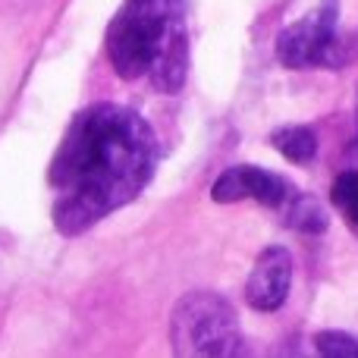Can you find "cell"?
Segmentation results:
<instances>
[{
    "mask_svg": "<svg viewBox=\"0 0 358 358\" xmlns=\"http://www.w3.org/2000/svg\"><path fill=\"white\" fill-rule=\"evenodd\" d=\"M315 346L327 358H358V340L343 330H321L315 336Z\"/></svg>",
    "mask_w": 358,
    "mask_h": 358,
    "instance_id": "30bf717a",
    "label": "cell"
},
{
    "mask_svg": "<svg viewBox=\"0 0 358 358\" xmlns=\"http://www.w3.org/2000/svg\"><path fill=\"white\" fill-rule=\"evenodd\" d=\"M280 210H283V223L289 229H296V233L317 236L330 227V217H327V210H324V204L317 201L315 195H308V192L292 189Z\"/></svg>",
    "mask_w": 358,
    "mask_h": 358,
    "instance_id": "52a82bcc",
    "label": "cell"
},
{
    "mask_svg": "<svg viewBox=\"0 0 358 358\" xmlns=\"http://www.w3.org/2000/svg\"><path fill=\"white\" fill-rule=\"evenodd\" d=\"M271 145L289 164H308L317 155V136L308 126H280L271 132Z\"/></svg>",
    "mask_w": 358,
    "mask_h": 358,
    "instance_id": "ba28073f",
    "label": "cell"
},
{
    "mask_svg": "<svg viewBox=\"0 0 358 358\" xmlns=\"http://www.w3.org/2000/svg\"><path fill=\"white\" fill-rule=\"evenodd\" d=\"M157 167V138L136 110L123 104L85 107L63 132L50 161L54 227L82 236L145 192Z\"/></svg>",
    "mask_w": 358,
    "mask_h": 358,
    "instance_id": "6da1fadb",
    "label": "cell"
},
{
    "mask_svg": "<svg viewBox=\"0 0 358 358\" xmlns=\"http://www.w3.org/2000/svg\"><path fill=\"white\" fill-rule=\"evenodd\" d=\"M355 117H358V113H355Z\"/></svg>",
    "mask_w": 358,
    "mask_h": 358,
    "instance_id": "8fae6325",
    "label": "cell"
},
{
    "mask_svg": "<svg viewBox=\"0 0 358 358\" xmlns=\"http://www.w3.org/2000/svg\"><path fill=\"white\" fill-rule=\"evenodd\" d=\"M330 198H334L336 210L358 229V170H346V173L336 176Z\"/></svg>",
    "mask_w": 358,
    "mask_h": 358,
    "instance_id": "9c48e42d",
    "label": "cell"
},
{
    "mask_svg": "<svg viewBox=\"0 0 358 358\" xmlns=\"http://www.w3.org/2000/svg\"><path fill=\"white\" fill-rule=\"evenodd\" d=\"M170 343L182 358H233L248 352L233 305L210 289H192L176 302L170 315Z\"/></svg>",
    "mask_w": 358,
    "mask_h": 358,
    "instance_id": "3957f363",
    "label": "cell"
},
{
    "mask_svg": "<svg viewBox=\"0 0 358 358\" xmlns=\"http://www.w3.org/2000/svg\"><path fill=\"white\" fill-rule=\"evenodd\" d=\"M189 0H126L107 25L104 50L120 79L176 94L189 76Z\"/></svg>",
    "mask_w": 358,
    "mask_h": 358,
    "instance_id": "7a4b0ae2",
    "label": "cell"
},
{
    "mask_svg": "<svg viewBox=\"0 0 358 358\" xmlns=\"http://www.w3.org/2000/svg\"><path fill=\"white\" fill-rule=\"evenodd\" d=\"M292 185L286 182L280 173H271V170H261L255 164H239V167L223 170L220 176L210 185V198L217 204H233V201H252L264 204V208H283V201L289 198Z\"/></svg>",
    "mask_w": 358,
    "mask_h": 358,
    "instance_id": "5b68a950",
    "label": "cell"
},
{
    "mask_svg": "<svg viewBox=\"0 0 358 358\" xmlns=\"http://www.w3.org/2000/svg\"><path fill=\"white\" fill-rule=\"evenodd\" d=\"M346 57L336 0H321L317 10L286 25L277 38V60L289 69H340Z\"/></svg>",
    "mask_w": 358,
    "mask_h": 358,
    "instance_id": "277c9868",
    "label": "cell"
},
{
    "mask_svg": "<svg viewBox=\"0 0 358 358\" xmlns=\"http://www.w3.org/2000/svg\"><path fill=\"white\" fill-rule=\"evenodd\" d=\"M292 286V255L283 245H271L255 258V267L245 280V302L255 311H271L283 308L286 296Z\"/></svg>",
    "mask_w": 358,
    "mask_h": 358,
    "instance_id": "8992f818",
    "label": "cell"
}]
</instances>
